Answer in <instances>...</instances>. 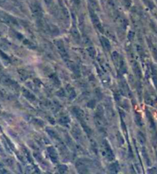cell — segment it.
<instances>
[{
  "mask_svg": "<svg viewBox=\"0 0 157 174\" xmlns=\"http://www.w3.org/2000/svg\"><path fill=\"white\" fill-rule=\"evenodd\" d=\"M0 21H2V22L9 25H18V22L15 18L2 11H0Z\"/></svg>",
  "mask_w": 157,
  "mask_h": 174,
  "instance_id": "6da1fadb",
  "label": "cell"
},
{
  "mask_svg": "<svg viewBox=\"0 0 157 174\" xmlns=\"http://www.w3.org/2000/svg\"><path fill=\"white\" fill-rule=\"evenodd\" d=\"M31 10H32V13L35 17L38 18H41L43 15V10L41 9V6L39 5V3L37 2H34L32 3H31L30 5Z\"/></svg>",
  "mask_w": 157,
  "mask_h": 174,
  "instance_id": "7a4b0ae2",
  "label": "cell"
},
{
  "mask_svg": "<svg viewBox=\"0 0 157 174\" xmlns=\"http://www.w3.org/2000/svg\"><path fill=\"white\" fill-rule=\"evenodd\" d=\"M90 18H91L92 22H93L94 25L96 26V28H97L101 32H103V26H102V25H101V22H100L97 15H96L94 12L92 11V10L91 11H90Z\"/></svg>",
  "mask_w": 157,
  "mask_h": 174,
  "instance_id": "3957f363",
  "label": "cell"
},
{
  "mask_svg": "<svg viewBox=\"0 0 157 174\" xmlns=\"http://www.w3.org/2000/svg\"><path fill=\"white\" fill-rule=\"evenodd\" d=\"M56 45L58 49V51H60L61 54L62 55V57L67 56V51H66V49H65V48H64V44L62 43V41H57Z\"/></svg>",
  "mask_w": 157,
  "mask_h": 174,
  "instance_id": "277c9868",
  "label": "cell"
},
{
  "mask_svg": "<svg viewBox=\"0 0 157 174\" xmlns=\"http://www.w3.org/2000/svg\"><path fill=\"white\" fill-rule=\"evenodd\" d=\"M101 43H102V45H103V47L104 48V49H106V50H110V42H109V40L107 39V38H106L104 37H102L101 38Z\"/></svg>",
  "mask_w": 157,
  "mask_h": 174,
  "instance_id": "5b68a950",
  "label": "cell"
},
{
  "mask_svg": "<svg viewBox=\"0 0 157 174\" xmlns=\"http://www.w3.org/2000/svg\"><path fill=\"white\" fill-rule=\"evenodd\" d=\"M51 151H50V150L48 149L49 150V154H50L51 157V159L53 160V161H56L57 160V154L56 153H55V151H54V150L53 149L52 147H51Z\"/></svg>",
  "mask_w": 157,
  "mask_h": 174,
  "instance_id": "8992f818",
  "label": "cell"
},
{
  "mask_svg": "<svg viewBox=\"0 0 157 174\" xmlns=\"http://www.w3.org/2000/svg\"><path fill=\"white\" fill-rule=\"evenodd\" d=\"M90 4L91 5L92 8H94V9H98L99 7H98V4H97V0H88Z\"/></svg>",
  "mask_w": 157,
  "mask_h": 174,
  "instance_id": "52a82bcc",
  "label": "cell"
},
{
  "mask_svg": "<svg viewBox=\"0 0 157 174\" xmlns=\"http://www.w3.org/2000/svg\"><path fill=\"white\" fill-rule=\"evenodd\" d=\"M71 33H72V35H73V36L75 38H79V37H80V36H79L78 32H77V30L76 28L72 29V30H71Z\"/></svg>",
  "mask_w": 157,
  "mask_h": 174,
  "instance_id": "ba28073f",
  "label": "cell"
},
{
  "mask_svg": "<svg viewBox=\"0 0 157 174\" xmlns=\"http://www.w3.org/2000/svg\"><path fill=\"white\" fill-rule=\"evenodd\" d=\"M143 2H145V3L149 6V7L150 8L153 7V2H152V0H143Z\"/></svg>",
  "mask_w": 157,
  "mask_h": 174,
  "instance_id": "9c48e42d",
  "label": "cell"
},
{
  "mask_svg": "<svg viewBox=\"0 0 157 174\" xmlns=\"http://www.w3.org/2000/svg\"><path fill=\"white\" fill-rule=\"evenodd\" d=\"M88 51H89V53H90V54L91 55V56L94 57V54H95V50H94V49L93 47H90L88 49Z\"/></svg>",
  "mask_w": 157,
  "mask_h": 174,
  "instance_id": "30bf717a",
  "label": "cell"
},
{
  "mask_svg": "<svg viewBox=\"0 0 157 174\" xmlns=\"http://www.w3.org/2000/svg\"><path fill=\"white\" fill-rule=\"evenodd\" d=\"M152 50H153V52L154 57H155V58H156V60H157V49H156V48L153 47V48H152Z\"/></svg>",
  "mask_w": 157,
  "mask_h": 174,
  "instance_id": "8fae6325",
  "label": "cell"
},
{
  "mask_svg": "<svg viewBox=\"0 0 157 174\" xmlns=\"http://www.w3.org/2000/svg\"><path fill=\"white\" fill-rule=\"evenodd\" d=\"M73 2H75L77 6H78V5H80V0H73Z\"/></svg>",
  "mask_w": 157,
  "mask_h": 174,
  "instance_id": "7c38bea8",
  "label": "cell"
},
{
  "mask_svg": "<svg viewBox=\"0 0 157 174\" xmlns=\"http://www.w3.org/2000/svg\"><path fill=\"white\" fill-rule=\"evenodd\" d=\"M44 1H45V3L47 4V5H50V4L52 2L53 0H44Z\"/></svg>",
  "mask_w": 157,
  "mask_h": 174,
  "instance_id": "4fadbf2b",
  "label": "cell"
},
{
  "mask_svg": "<svg viewBox=\"0 0 157 174\" xmlns=\"http://www.w3.org/2000/svg\"><path fill=\"white\" fill-rule=\"evenodd\" d=\"M1 1H5V0H1Z\"/></svg>",
  "mask_w": 157,
  "mask_h": 174,
  "instance_id": "5bb4252c",
  "label": "cell"
},
{
  "mask_svg": "<svg viewBox=\"0 0 157 174\" xmlns=\"http://www.w3.org/2000/svg\"><path fill=\"white\" fill-rule=\"evenodd\" d=\"M0 36H1V32H0Z\"/></svg>",
  "mask_w": 157,
  "mask_h": 174,
  "instance_id": "9a60e30c",
  "label": "cell"
}]
</instances>
